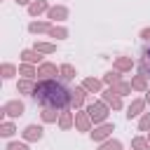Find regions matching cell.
<instances>
[{"label": "cell", "mask_w": 150, "mask_h": 150, "mask_svg": "<svg viewBox=\"0 0 150 150\" xmlns=\"http://www.w3.org/2000/svg\"><path fill=\"white\" fill-rule=\"evenodd\" d=\"M30 96L42 108H56V110H68L70 108V89L63 82H59L56 77L54 80H38Z\"/></svg>", "instance_id": "1"}, {"label": "cell", "mask_w": 150, "mask_h": 150, "mask_svg": "<svg viewBox=\"0 0 150 150\" xmlns=\"http://www.w3.org/2000/svg\"><path fill=\"white\" fill-rule=\"evenodd\" d=\"M84 110L89 112V117H91L94 127H96V124H103V122H108V115H110V105H108L105 101H89Z\"/></svg>", "instance_id": "2"}, {"label": "cell", "mask_w": 150, "mask_h": 150, "mask_svg": "<svg viewBox=\"0 0 150 150\" xmlns=\"http://www.w3.org/2000/svg\"><path fill=\"white\" fill-rule=\"evenodd\" d=\"M26 112V105H23V101L21 98H12V101H7L2 108H0V122H5L7 117H21Z\"/></svg>", "instance_id": "3"}, {"label": "cell", "mask_w": 150, "mask_h": 150, "mask_svg": "<svg viewBox=\"0 0 150 150\" xmlns=\"http://www.w3.org/2000/svg\"><path fill=\"white\" fill-rule=\"evenodd\" d=\"M112 131H115V124H112V122H103V124H96V127L89 131V136H91L94 143H103V141L110 138Z\"/></svg>", "instance_id": "4"}, {"label": "cell", "mask_w": 150, "mask_h": 150, "mask_svg": "<svg viewBox=\"0 0 150 150\" xmlns=\"http://www.w3.org/2000/svg\"><path fill=\"white\" fill-rule=\"evenodd\" d=\"M56 75H61V66H56L52 61H42L38 66V80H54Z\"/></svg>", "instance_id": "5"}, {"label": "cell", "mask_w": 150, "mask_h": 150, "mask_svg": "<svg viewBox=\"0 0 150 150\" xmlns=\"http://www.w3.org/2000/svg\"><path fill=\"white\" fill-rule=\"evenodd\" d=\"M101 101H105L110 105V110H122V96L115 91V87H105L101 91Z\"/></svg>", "instance_id": "6"}, {"label": "cell", "mask_w": 150, "mask_h": 150, "mask_svg": "<svg viewBox=\"0 0 150 150\" xmlns=\"http://www.w3.org/2000/svg\"><path fill=\"white\" fill-rule=\"evenodd\" d=\"M87 96H89V91L80 84V87H75V89H70V108H75V110H82L84 108V103H87Z\"/></svg>", "instance_id": "7"}, {"label": "cell", "mask_w": 150, "mask_h": 150, "mask_svg": "<svg viewBox=\"0 0 150 150\" xmlns=\"http://www.w3.org/2000/svg\"><path fill=\"white\" fill-rule=\"evenodd\" d=\"M21 138H23L26 143H38V141L45 138V129H42L40 124H28V127L21 131Z\"/></svg>", "instance_id": "8"}, {"label": "cell", "mask_w": 150, "mask_h": 150, "mask_svg": "<svg viewBox=\"0 0 150 150\" xmlns=\"http://www.w3.org/2000/svg\"><path fill=\"white\" fill-rule=\"evenodd\" d=\"M75 129L77 131H91L94 129V122L89 117V112L82 108V110H75Z\"/></svg>", "instance_id": "9"}, {"label": "cell", "mask_w": 150, "mask_h": 150, "mask_svg": "<svg viewBox=\"0 0 150 150\" xmlns=\"http://www.w3.org/2000/svg\"><path fill=\"white\" fill-rule=\"evenodd\" d=\"M145 105H148L145 98H134V101L127 105V112H124L127 120H136V117H141V115L145 112Z\"/></svg>", "instance_id": "10"}, {"label": "cell", "mask_w": 150, "mask_h": 150, "mask_svg": "<svg viewBox=\"0 0 150 150\" xmlns=\"http://www.w3.org/2000/svg\"><path fill=\"white\" fill-rule=\"evenodd\" d=\"M68 7L66 5H52L49 7V12H47V19L52 21V23H56V21H66L68 19Z\"/></svg>", "instance_id": "11"}, {"label": "cell", "mask_w": 150, "mask_h": 150, "mask_svg": "<svg viewBox=\"0 0 150 150\" xmlns=\"http://www.w3.org/2000/svg\"><path fill=\"white\" fill-rule=\"evenodd\" d=\"M52 28H54V23H52L49 19H42V21H30V23H28V33H33V35L49 33Z\"/></svg>", "instance_id": "12"}, {"label": "cell", "mask_w": 150, "mask_h": 150, "mask_svg": "<svg viewBox=\"0 0 150 150\" xmlns=\"http://www.w3.org/2000/svg\"><path fill=\"white\" fill-rule=\"evenodd\" d=\"M134 66H136V61L131 56H115V61H112V68L120 73H129Z\"/></svg>", "instance_id": "13"}, {"label": "cell", "mask_w": 150, "mask_h": 150, "mask_svg": "<svg viewBox=\"0 0 150 150\" xmlns=\"http://www.w3.org/2000/svg\"><path fill=\"white\" fill-rule=\"evenodd\" d=\"M21 63L40 66V63H42V54H40V52H35L33 47H30V49H23V52H21Z\"/></svg>", "instance_id": "14"}, {"label": "cell", "mask_w": 150, "mask_h": 150, "mask_svg": "<svg viewBox=\"0 0 150 150\" xmlns=\"http://www.w3.org/2000/svg\"><path fill=\"white\" fill-rule=\"evenodd\" d=\"M61 112H63V110H56V108H42V112H40V120H42L45 124H59V117H61Z\"/></svg>", "instance_id": "15"}, {"label": "cell", "mask_w": 150, "mask_h": 150, "mask_svg": "<svg viewBox=\"0 0 150 150\" xmlns=\"http://www.w3.org/2000/svg\"><path fill=\"white\" fill-rule=\"evenodd\" d=\"M49 7H52V5H49L47 0H33V2L28 5V14H30V16H40V14H47Z\"/></svg>", "instance_id": "16"}, {"label": "cell", "mask_w": 150, "mask_h": 150, "mask_svg": "<svg viewBox=\"0 0 150 150\" xmlns=\"http://www.w3.org/2000/svg\"><path fill=\"white\" fill-rule=\"evenodd\" d=\"M82 87L89 94H101L103 91V80H98V77H84L82 80Z\"/></svg>", "instance_id": "17"}, {"label": "cell", "mask_w": 150, "mask_h": 150, "mask_svg": "<svg viewBox=\"0 0 150 150\" xmlns=\"http://www.w3.org/2000/svg\"><path fill=\"white\" fill-rule=\"evenodd\" d=\"M73 127H75V112L63 110L61 117H59V129H61V131H68V129H73Z\"/></svg>", "instance_id": "18"}, {"label": "cell", "mask_w": 150, "mask_h": 150, "mask_svg": "<svg viewBox=\"0 0 150 150\" xmlns=\"http://www.w3.org/2000/svg\"><path fill=\"white\" fill-rule=\"evenodd\" d=\"M138 73L150 77V47L143 49V56H141V63H138Z\"/></svg>", "instance_id": "19"}, {"label": "cell", "mask_w": 150, "mask_h": 150, "mask_svg": "<svg viewBox=\"0 0 150 150\" xmlns=\"http://www.w3.org/2000/svg\"><path fill=\"white\" fill-rule=\"evenodd\" d=\"M131 89H134V91H143V94H145V91H148V77H145V75H141V73H138V75H134V77H131Z\"/></svg>", "instance_id": "20"}, {"label": "cell", "mask_w": 150, "mask_h": 150, "mask_svg": "<svg viewBox=\"0 0 150 150\" xmlns=\"http://www.w3.org/2000/svg\"><path fill=\"white\" fill-rule=\"evenodd\" d=\"M101 80H103V84H108V87H115L117 82H122V73L112 68V70H108V73H105Z\"/></svg>", "instance_id": "21"}, {"label": "cell", "mask_w": 150, "mask_h": 150, "mask_svg": "<svg viewBox=\"0 0 150 150\" xmlns=\"http://www.w3.org/2000/svg\"><path fill=\"white\" fill-rule=\"evenodd\" d=\"M33 49H35V52H40V54H54V52H56V45H54V42L38 40V42L33 45Z\"/></svg>", "instance_id": "22"}, {"label": "cell", "mask_w": 150, "mask_h": 150, "mask_svg": "<svg viewBox=\"0 0 150 150\" xmlns=\"http://www.w3.org/2000/svg\"><path fill=\"white\" fill-rule=\"evenodd\" d=\"M19 75L26 77V80H35V77H38V68L30 66V63H21V66H19Z\"/></svg>", "instance_id": "23"}, {"label": "cell", "mask_w": 150, "mask_h": 150, "mask_svg": "<svg viewBox=\"0 0 150 150\" xmlns=\"http://www.w3.org/2000/svg\"><path fill=\"white\" fill-rule=\"evenodd\" d=\"M33 89H35V80L21 77V80L16 82V91H19V94H33Z\"/></svg>", "instance_id": "24"}, {"label": "cell", "mask_w": 150, "mask_h": 150, "mask_svg": "<svg viewBox=\"0 0 150 150\" xmlns=\"http://www.w3.org/2000/svg\"><path fill=\"white\" fill-rule=\"evenodd\" d=\"M14 134H16V124H14V122H9V120L0 122V136H2V138H12Z\"/></svg>", "instance_id": "25"}, {"label": "cell", "mask_w": 150, "mask_h": 150, "mask_svg": "<svg viewBox=\"0 0 150 150\" xmlns=\"http://www.w3.org/2000/svg\"><path fill=\"white\" fill-rule=\"evenodd\" d=\"M0 75H2V80H12L14 75H19V68L14 63H2L0 66Z\"/></svg>", "instance_id": "26"}, {"label": "cell", "mask_w": 150, "mask_h": 150, "mask_svg": "<svg viewBox=\"0 0 150 150\" xmlns=\"http://www.w3.org/2000/svg\"><path fill=\"white\" fill-rule=\"evenodd\" d=\"M96 150H124V145H122V141H117V138H108V141L98 143Z\"/></svg>", "instance_id": "27"}, {"label": "cell", "mask_w": 150, "mask_h": 150, "mask_svg": "<svg viewBox=\"0 0 150 150\" xmlns=\"http://www.w3.org/2000/svg\"><path fill=\"white\" fill-rule=\"evenodd\" d=\"M47 35H49L52 40H66V38H68V28H66V26H56V23H54V28H52Z\"/></svg>", "instance_id": "28"}, {"label": "cell", "mask_w": 150, "mask_h": 150, "mask_svg": "<svg viewBox=\"0 0 150 150\" xmlns=\"http://www.w3.org/2000/svg\"><path fill=\"white\" fill-rule=\"evenodd\" d=\"M131 150H150L148 136H134L131 138Z\"/></svg>", "instance_id": "29"}, {"label": "cell", "mask_w": 150, "mask_h": 150, "mask_svg": "<svg viewBox=\"0 0 150 150\" xmlns=\"http://www.w3.org/2000/svg\"><path fill=\"white\" fill-rule=\"evenodd\" d=\"M75 75H77L75 66H70V63H61V77H63V80H75Z\"/></svg>", "instance_id": "30"}, {"label": "cell", "mask_w": 150, "mask_h": 150, "mask_svg": "<svg viewBox=\"0 0 150 150\" xmlns=\"http://www.w3.org/2000/svg\"><path fill=\"white\" fill-rule=\"evenodd\" d=\"M115 91H117L120 96H129L134 89H131V82H124V80H122V82H117V84H115Z\"/></svg>", "instance_id": "31"}, {"label": "cell", "mask_w": 150, "mask_h": 150, "mask_svg": "<svg viewBox=\"0 0 150 150\" xmlns=\"http://www.w3.org/2000/svg\"><path fill=\"white\" fill-rule=\"evenodd\" d=\"M138 131H150V112H143L141 117H138Z\"/></svg>", "instance_id": "32"}, {"label": "cell", "mask_w": 150, "mask_h": 150, "mask_svg": "<svg viewBox=\"0 0 150 150\" xmlns=\"http://www.w3.org/2000/svg\"><path fill=\"white\" fill-rule=\"evenodd\" d=\"M5 150H28V143L26 141H9Z\"/></svg>", "instance_id": "33"}, {"label": "cell", "mask_w": 150, "mask_h": 150, "mask_svg": "<svg viewBox=\"0 0 150 150\" xmlns=\"http://www.w3.org/2000/svg\"><path fill=\"white\" fill-rule=\"evenodd\" d=\"M141 38H143V40H145V42H150V26H148V28H143V30H141Z\"/></svg>", "instance_id": "34"}, {"label": "cell", "mask_w": 150, "mask_h": 150, "mask_svg": "<svg viewBox=\"0 0 150 150\" xmlns=\"http://www.w3.org/2000/svg\"><path fill=\"white\" fill-rule=\"evenodd\" d=\"M14 2H16V5H26V7H28V5L33 2V0H14Z\"/></svg>", "instance_id": "35"}, {"label": "cell", "mask_w": 150, "mask_h": 150, "mask_svg": "<svg viewBox=\"0 0 150 150\" xmlns=\"http://www.w3.org/2000/svg\"><path fill=\"white\" fill-rule=\"evenodd\" d=\"M145 103H150V89L145 91Z\"/></svg>", "instance_id": "36"}, {"label": "cell", "mask_w": 150, "mask_h": 150, "mask_svg": "<svg viewBox=\"0 0 150 150\" xmlns=\"http://www.w3.org/2000/svg\"><path fill=\"white\" fill-rule=\"evenodd\" d=\"M145 136H148V143H150V131H148V134H145Z\"/></svg>", "instance_id": "37"}]
</instances>
